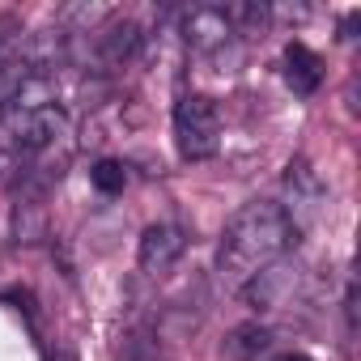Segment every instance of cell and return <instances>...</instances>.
I'll use <instances>...</instances> for the list:
<instances>
[{
	"mask_svg": "<svg viewBox=\"0 0 361 361\" xmlns=\"http://www.w3.org/2000/svg\"><path fill=\"white\" fill-rule=\"evenodd\" d=\"M281 188H285V213H289V221L302 230V226H310L314 217H319V209H323V200H327V188H323V178L310 170V161L306 157H298V161H289L285 166V178H281Z\"/></svg>",
	"mask_w": 361,
	"mask_h": 361,
	"instance_id": "obj_4",
	"label": "cell"
},
{
	"mask_svg": "<svg viewBox=\"0 0 361 361\" xmlns=\"http://www.w3.org/2000/svg\"><path fill=\"white\" fill-rule=\"evenodd\" d=\"M178 35H183V43L192 51L213 56V51H221L234 39V26H230V18H226L221 5H192L183 13V22H178Z\"/></svg>",
	"mask_w": 361,
	"mask_h": 361,
	"instance_id": "obj_7",
	"label": "cell"
},
{
	"mask_svg": "<svg viewBox=\"0 0 361 361\" xmlns=\"http://www.w3.org/2000/svg\"><path fill=\"white\" fill-rule=\"evenodd\" d=\"M285 81L298 98H310L323 85V60L306 47V43H289L285 47Z\"/></svg>",
	"mask_w": 361,
	"mask_h": 361,
	"instance_id": "obj_8",
	"label": "cell"
},
{
	"mask_svg": "<svg viewBox=\"0 0 361 361\" xmlns=\"http://www.w3.org/2000/svg\"><path fill=\"white\" fill-rule=\"evenodd\" d=\"M39 238H47V213L39 200L22 196L13 204V243H39Z\"/></svg>",
	"mask_w": 361,
	"mask_h": 361,
	"instance_id": "obj_10",
	"label": "cell"
},
{
	"mask_svg": "<svg viewBox=\"0 0 361 361\" xmlns=\"http://www.w3.org/2000/svg\"><path fill=\"white\" fill-rule=\"evenodd\" d=\"M90 183H94L102 196H119V192L128 188V170H123V161H115V157H102V161L90 170Z\"/></svg>",
	"mask_w": 361,
	"mask_h": 361,
	"instance_id": "obj_11",
	"label": "cell"
},
{
	"mask_svg": "<svg viewBox=\"0 0 361 361\" xmlns=\"http://www.w3.org/2000/svg\"><path fill=\"white\" fill-rule=\"evenodd\" d=\"M60 361H77V357H73V348H60Z\"/></svg>",
	"mask_w": 361,
	"mask_h": 361,
	"instance_id": "obj_14",
	"label": "cell"
},
{
	"mask_svg": "<svg viewBox=\"0 0 361 361\" xmlns=\"http://www.w3.org/2000/svg\"><path fill=\"white\" fill-rule=\"evenodd\" d=\"M18 43H22V22L18 18H0V68L18 56Z\"/></svg>",
	"mask_w": 361,
	"mask_h": 361,
	"instance_id": "obj_12",
	"label": "cell"
},
{
	"mask_svg": "<svg viewBox=\"0 0 361 361\" xmlns=\"http://www.w3.org/2000/svg\"><path fill=\"white\" fill-rule=\"evenodd\" d=\"M302 289V264L293 259H272L268 268H259L247 285H243V298L251 310H281L293 302V293Z\"/></svg>",
	"mask_w": 361,
	"mask_h": 361,
	"instance_id": "obj_3",
	"label": "cell"
},
{
	"mask_svg": "<svg viewBox=\"0 0 361 361\" xmlns=\"http://www.w3.org/2000/svg\"><path fill=\"white\" fill-rule=\"evenodd\" d=\"M188 251V230L174 226V221H157L140 234V251H136V264L145 276H166Z\"/></svg>",
	"mask_w": 361,
	"mask_h": 361,
	"instance_id": "obj_5",
	"label": "cell"
},
{
	"mask_svg": "<svg viewBox=\"0 0 361 361\" xmlns=\"http://www.w3.org/2000/svg\"><path fill=\"white\" fill-rule=\"evenodd\" d=\"M272 348V331L264 327V323H238L230 336H226V344H221V353L230 357V361H255L259 353H268Z\"/></svg>",
	"mask_w": 361,
	"mask_h": 361,
	"instance_id": "obj_9",
	"label": "cell"
},
{
	"mask_svg": "<svg viewBox=\"0 0 361 361\" xmlns=\"http://www.w3.org/2000/svg\"><path fill=\"white\" fill-rule=\"evenodd\" d=\"M298 226L289 221V213L276 200H251L243 204L221 234V251H217V272L226 285L243 289L259 268H268L272 259L289 255L298 243Z\"/></svg>",
	"mask_w": 361,
	"mask_h": 361,
	"instance_id": "obj_1",
	"label": "cell"
},
{
	"mask_svg": "<svg viewBox=\"0 0 361 361\" xmlns=\"http://www.w3.org/2000/svg\"><path fill=\"white\" fill-rule=\"evenodd\" d=\"M281 361H310V357H306V353H285Z\"/></svg>",
	"mask_w": 361,
	"mask_h": 361,
	"instance_id": "obj_13",
	"label": "cell"
},
{
	"mask_svg": "<svg viewBox=\"0 0 361 361\" xmlns=\"http://www.w3.org/2000/svg\"><path fill=\"white\" fill-rule=\"evenodd\" d=\"M94 35V73H115L123 68L128 60H136L140 51V26L132 18H106L102 30H90Z\"/></svg>",
	"mask_w": 361,
	"mask_h": 361,
	"instance_id": "obj_6",
	"label": "cell"
},
{
	"mask_svg": "<svg viewBox=\"0 0 361 361\" xmlns=\"http://www.w3.org/2000/svg\"><path fill=\"white\" fill-rule=\"evenodd\" d=\"M174 145L183 161H204L221 149V111L204 94H183L174 102Z\"/></svg>",
	"mask_w": 361,
	"mask_h": 361,
	"instance_id": "obj_2",
	"label": "cell"
},
{
	"mask_svg": "<svg viewBox=\"0 0 361 361\" xmlns=\"http://www.w3.org/2000/svg\"><path fill=\"white\" fill-rule=\"evenodd\" d=\"M9 166V153H5V145H0V170H5Z\"/></svg>",
	"mask_w": 361,
	"mask_h": 361,
	"instance_id": "obj_15",
	"label": "cell"
}]
</instances>
